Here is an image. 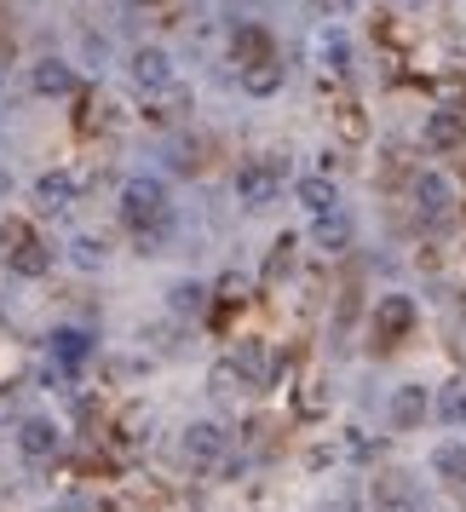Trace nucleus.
Instances as JSON below:
<instances>
[{
	"label": "nucleus",
	"mask_w": 466,
	"mask_h": 512,
	"mask_svg": "<svg viewBox=\"0 0 466 512\" xmlns=\"http://www.w3.org/2000/svg\"><path fill=\"white\" fill-rule=\"evenodd\" d=\"M133 81H139L144 93H167L173 87V52H162V47H139L133 58Z\"/></svg>",
	"instance_id": "7"
},
{
	"label": "nucleus",
	"mask_w": 466,
	"mask_h": 512,
	"mask_svg": "<svg viewBox=\"0 0 466 512\" xmlns=\"http://www.w3.org/2000/svg\"><path fill=\"white\" fill-rule=\"evenodd\" d=\"M432 472H438L449 489H466V443L461 438H443L432 449Z\"/></svg>",
	"instance_id": "15"
},
{
	"label": "nucleus",
	"mask_w": 466,
	"mask_h": 512,
	"mask_svg": "<svg viewBox=\"0 0 466 512\" xmlns=\"http://www.w3.org/2000/svg\"><path fill=\"white\" fill-rule=\"evenodd\" d=\"M167 305L179 311V317H196L202 305H208V282H196V277H185V282H173L167 288Z\"/></svg>",
	"instance_id": "21"
},
{
	"label": "nucleus",
	"mask_w": 466,
	"mask_h": 512,
	"mask_svg": "<svg viewBox=\"0 0 466 512\" xmlns=\"http://www.w3.org/2000/svg\"><path fill=\"white\" fill-rule=\"evenodd\" d=\"M323 64L328 70H340V75L351 70V41L340 35V29H323Z\"/></svg>",
	"instance_id": "23"
},
{
	"label": "nucleus",
	"mask_w": 466,
	"mask_h": 512,
	"mask_svg": "<svg viewBox=\"0 0 466 512\" xmlns=\"http://www.w3.org/2000/svg\"><path fill=\"white\" fill-rule=\"evenodd\" d=\"M415 300H409V294H386V300L374 305V323H380V334H386V340H403V334H409V328H415Z\"/></svg>",
	"instance_id": "12"
},
{
	"label": "nucleus",
	"mask_w": 466,
	"mask_h": 512,
	"mask_svg": "<svg viewBox=\"0 0 466 512\" xmlns=\"http://www.w3.org/2000/svg\"><path fill=\"white\" fill-rule=\"evenodd\" d=\"M121 219L144 236L162 231L167 225V185L162 179H127V185H121Z\"/></svg>",
	"instance_id": "1"
},
{
	"label": "nucleus",
	"mask_w": 466,
	"mask_h": 512,
	"mask_svg": "<svg viewBox=\"0 0 466 512\" xmlns=\"http://www.w3.org/2000/svg\"><path fill=\"white\" fill-rule=\"evenodd\" d=\"M231 52H236V64L248 70V64H259V58H271V35H265L259 24H242L231 35Z\"/></svg>",
	"instance_id": "20"
},
{
	"label": "nucleus",
	"mask_w": 466,
	"mask_h": 512,
	"mask_svg": "<svg viewBox=\"0 0 466 512\" xmlns=\"http://www.w3.org/2000/svg\"><path fill=\"white\" fill-rule=\"evenodd\" d=\"M58 449H64L58 420L52 415H18V455H29V461H52Z\"/></svg>",
	"instance_id": "5"
},
{
	"label": "nucleus",
	"mask_w": 466,
	"mask_h": 512,
	"mask_svg": "<svg viewBox=\"0 0 466 512\" xmlns=\"http://www.w3.org/2000/svg\"><path fill=\"white\" fill-rule=\"evenodd\" d=\"M12 190H18V179H12V173H6V167H0V202H6V196H12Z\"/></svg>",
	"instance_id": "25"
},
{
	"label": "nucleus",
	"mask_w": 466,
	"mask_h": 512,
	"mask_svg": "<svg viewBox=\"0 0 466 512\" xmlns=\"http://www.w3.org/2000/svg\"><path fill=\"white\" fill-rule=\"evenodd\" d=\"M282 93V64L277 58H259L242 70V98H277Z\"/></svg>",
	"instance_id": "17"
},
{
	"label": "nucleus",
	"mask_w": 466,
	"mask_h": 512,
	"mask_svg": "<svg viewBox=\"0 0 466 512\" xmlns=\"http://www.w3.org/2000/svg\"><path fill=\"white\" fill-rule=\"evenodd\" d=\"M179 449L196 466H219L225 449H231V432H225V420H190L185 432H179Z\"/></svg>",
	"instance_id": "3"
},
{
	"label": "nucleus",
	"mask_w": 466,
	"mask_h": 512,
	"mask_svg": "<svg viewBox=\"0 0 466 512\" xmlns=\"http://www.w3.org/2000/svg\"><path fill=\"white\" fill-rule=\"evenodd\" d=\"M29 87H35V98H70L75 93V70L64 64V58H35Z\"/></svg>",
	"instance_id": "9"
},
{
	"label": "nucleus",
	"mask_w": 466,
	"mask_h": 512,
	"mask_svg": "<svg viewBox=\"0 0 466 512\" xmlns=\"http://www.w3.org/2000/svg\"><path fill=\"white\" fill-rule=\"evenodd\" d=\"M432 409H438V420H449V426H466V380H449V386L432 397Z\"/></svg>",
	"instance_id": "22"
},
{
	"label": "nucleus",
	"mask_w": 466,
	"mask_h": 512,
	"mask_svg": "<svg viewBox=\"0 0 466 512\" xmlns=\"http://www.w3.org/2000/svg\"><path fill=\"white\" fill-rule=\"evenodd\" d=\"M6 403H12V392H0V415H6Z\"/></svg>",
	"instance_id": "26"
},
{
	"label": "nucleus",
	"mask_w": 466,
	"mask_h": 512,
	"mask_svg": "<svg viewBox=\"0 0 466 512\" xmlns=\"http://www.w3.org/2000/svg\"><path fill=\"white\" fill-rule=\"evenodd\" d=\"M294 202H300L311 219H323V213L340 208V190H334V179H323V173H305L300 185H294Z\"/></svg>",
	"instance_id": "14"
},
{
	"label": "nucleus",
	"mask_w": 466,
	"mask_h": 512,
	"mask_svg": "<svg viewBox=\"0 0 466 512\" xmlns=\"http://www.w3.org/2000/svg\"><path fill=\"white\" fill-rule=\"evenodd\" d=\"M47 351H52V363L64 369V380H70V374H81V363L93 357V334H87V328H52Z\"/></svg>",
	"instance_id": "6"
},
{
	"label": "nucleus",
	"mask_w": 466,
	"mask_h": 512,
	"mask_svg": "<svg viewBox=\"0 0 466 512\" xmlns=\"http://www.w3.org/2000/svg\"><path fill=\"white\" fill-rule=\"evenodd\" d=\"M386 420H392L397 432H415V426H426L432 420V392L420 386V380H403L392 392V403H386Z\"/></svg>",
	"instance_id": "4"
},
{
	"label": "nucleus",
	"mask_w": 466,
	"mask_h": 512,
	"mask_svg": "<svg viewBox=\"0 0 466 512\" xmlns=\"http://www.w3.org/2000/svg\"><path fill=\"white\" fill-rule=\"evenodd\" d=\"M52 271V248L41 236H24V242H12V277L18 282H35Z\"/></svg>",
	"instance_id": "13"
},
{
	"label": "nucleus",
	"mask_w": 466,
	"mask_h": 512,
	"mask_svg": "<svg viewBox=\"0 0 466 512\" xmlns=\"http://www.w3.org/2000/svg\"><path fill=\"white\" fill-rule=\"evenodd\" d=\"M294 236H277V248H271V259H265V282H282L288 277V265H294Z\"/></svg>",
	"instance_id": "24"
},
{
	"label": "nucleus",
	"mask_w": 466,
	"mask_h": 512,
	"mask_svg": "<svg viewBox=\"0 0 466 512\" xmlns=\"http://www.w3.org/2000/svg\"><path fill=\"white\" fill-rule=\"evenodd\" d=\"M75 196H81V190H75V173H58V167H52V173H41V179L29 185V202H35V213H64Z\"/></svg>",
	"instance_id": "8"
},
{
	"label": "nucleus",
	"mask_w": 466,
	"mask_h": 512,
	"mask_svg": "<svg viewBox=\"0 0 466 512\" xmlns=\"http://www.w3.org/2000/svg\"><path fill=\"white\" fill-rule=\"evenodd\" d=\"M420 139H426V150H461L466 144V116L461 110H432L426 127H420Z\"/></svg>",
	"instance_id": "11"
},
{
	"label": "nucleus",
	"mask_w": 466,
	"mask_h": 512,
	"mask_svg": "<svg viewBox=\"0 0 466 512\" xmlns=\"http://www.w3.org/2000/svg\"><path fill=\"white\" fill-rule=\"evenodd\" d=\"M64 259L81 265V271H104V265H110V248H104L93 231H75L70 242H64Z\"/></svg>",
	"instance_id": "18"
},
{
	"label": "nucleus",
	"mask_w": 466,
	"mask_h": 512,
	"mask_svg": "<svg viewBox=\"0 0 466 512\" xmlns=\"http://www.w3.org/2000/svg\"><path fill=\"white\" fill-rule=\"evenodd\" d=\"M374 512H420V501H415V489L403 484L397 472H386V478L374 484Z\"/></svg>",
	"instance_id": "19"
},
{
	"label": "nucleus",
	"mask_w": 466,
	"mask_h": 512,
	"mask_svg": "<svg viewBox=\"0 0 466 512\" xmlns=\"http://www.w3.org/2000/svg\"><path fill=\"white\" fill-rule=\"evenodd\" d=\"M415 208H420V219H449V208H455V185H449L443 173H420L415 179Z\"/></svg>",
	"instance_id": "10"
},
{
	"label": "nucleus",
	"mask_w": 466,
	"mask_h": 512,
	"mask_svg": "<svg viewBox=\"0 0 466 512\" xmlns=\"http://www.w3.org/2000/svg\"><path fill=\"white\" fill-rule=\"evenodd\" d=\"M311 242H317L323 254H346V248H351V219L340 208L323 213V219H311Z\"/></svg>",
	"instance_id": "16"
},
{
	"label": "nucleus",
	"mask_w": 466,
	"mask_h": 512,
	"mask_svg": "<svg viewBox=\"0 0 466 512\" xmlns=\"http://www.w3.org/2000/svg\"><path fill=\"white\" fill-rule=\"evenodd\" d=\"M282 196V162H248L242 173H236V202L248 213H259V208H271Z\"/></svg>",
	"instance_id": "2"
}]
</instances>
